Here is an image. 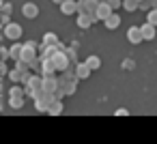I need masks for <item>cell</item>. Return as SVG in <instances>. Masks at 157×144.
Here are the masks:
<instances>
[{
	"instance_id": "52a82bcc",
	"label": "cell",
	"mask_w": 157,
	"mask_h": 144,
	"mask_svg": "<svg viewBox=\"0 0 157 144\" xmlns=\"http://www.w3.org/2000/svg\"><path fill=\"white\" fill-rule=\"evenodd\" d=\"M142 35H144V41H153L155 37H157V26H153V24H148V22H144L142 26Z\"/></svg>"
},
{
	"instance_id": "4fadbf2b",
	"label": "cell",
	"mask_w": 157,
	"mask_h": 144,
	"mask_svg": "<svg viewBox=\"0 0 157 144\" xmlns=\"http://www.w3.org/2000/svg\"><path fill=\"white\" fill-rule=\"evenodd\" d=\"M103 24H105V28H108V30H116V28L121 26V17H118L116 13H112V17H108Z\"/></svg>"
},
{
	"instance_id": "e0dca14e",
	"label": "cell",
	"mask_w": 157,
	"mask_h": 144,
	"mask_svg": "<svg viewBox=\"0 0 157 144\" xmlns=\"http://www.w3.org/2000/svg\"><path fill=\"white\" fill-rule=\"evenodd\" d=\"M24 103H26V97H9V108H13V110L24 108Z\"/></svg>"
},
{
	"instance_id": "2e32d148",
	"label": "cell",
	"mask_w": 157,
	"mask_h": 144,
	"mask_svg": "<svg viewBox=\"0 0 157 144\" xmlns=\"http://www.w3.org/2000/svg\"><path fill=\"white\" fill-rule=\"evenodd\" d=\"M84 63L88 65V69H90V71H97V69L101 67V58H99V56H88Z\"/></svg>"
},
{
	"instance_id": "603a6c76",
	"label": "cell",
	"mask_w": 157,
	"mask_h": 144,
	"mask_svg": "<svg viewBox=\"0 0 157 144\" xmlns=\"http://www.w3.org/2000/svg\"><path fill=\"white\" fill-rule=\"evenodd\" d=\"M0 56H2V60L7 63V60L11 58V50H7V47H2V50H0Z\"/></svg>"
},
{
	"instance_id": "5b68a950",
	"label": "cell",
	"mask_w": 157,
	"mask_h": 144,
	"mask_svg": "<svg viewBox=\"0 0 157 144\" xmlns=\"http://www.w3.org/2000/svg\"><path fill=\"white\" fill-rule=\"evenodd\" d=\"M22 15L28 17V20H35V17L39 15V7H37L35 2H24V7H22Z\"/></svg>"
},
{
	"instance_id": "8992f818",
	"label": "cell",
	"mask_w": 157,
	"mask_h": 144,
	"mask_svg": "<svg viewBox=\"0 0 157 144\" xmlns=\"http://www.w3.org/2000/svg\"><path fill=\"white\" fill-rule=\"evenodd\" d=\"M112 13H114V9H112L108 2H101L99 9H97V20H99V22H105L108 17H112Z\"/></svg>"
},
{
	"instance_id": "484cf974",
	"label": "cell",
	"mask_w": 157,
	"mask_h": 144,
	"mask_svg": "<svg viewBox=\"0 0 157 144\" xmlns=\"http://www.w3.org/2000/svg\"><path fill=\"white\" fill-rule=\"evenodd\" d=\"M114 114H116V116H129V110H125V108H118Z\"/></svg>"
},
{
	"instance_id": "d6986e66",
	"label": "cell",
	"mask_w": 157,
	"mask_h": 144,
	"mask_svg": "<svg viewBox=\"0 0 157 144\" xmlns=\"http://www.w3.org/2000/svg\"><path fill=\"white\" fill-rule=\"evenodd\" d=\"M123 9H125L127 13H131V11L140 9V2H136V0H123Z\"/></svg>"
},
{
	"instance_id": "3957f363",
	"label": "cell",
	"mask_w": 157,
	"mask_h": 144,
	"mask_svg": "<svg viewBox=\"0 0 157 144\" xmlns=\"http://www.w3.org/2000/svg\"><path fill=\"white\" fill-rule=\"evenodd\" d=\"M52 60H54V65H56V71H60V73H65V71L71 67V60L67 58V54H65V52H58Z\"/></svg>"
},
{
	"instance_id": "7402d4cb",
	"label": "cell",
	"mask_w": 157,
	"mask_h": 144,
	"mask_svg": "<svg viewBox=\"0 0 157 144\" xmlns=\"http://www.w3.org/2000/svg\"><path fill=\"white\" fill-rule=\"evenodd\" d=\"M0 11H2V15H11V11H13V5H11V2H2Z\"/></svg>"
},
{
	"instance_id": "7a4b0ae2",
	"label": "cell",
	"mask_w": 157,
	"mask_h": 144,
	"mask_svg": "<svg viewBox=\"0 0 157 144\" xmlns=\"http://www.w3.org/2000/svg\"><path fill=\"white\" fill-rule=\"evenodd\" d=\"M22 32H24V30H22V26H20V24H15V22H11L9 26H5V28H2V35H5V39H7V41H20V39H22Z\"/></svg>"
},
{
	"instance_id": "4316f807",
	"label": "cell",
	"mask_w": 157,
	"mask_h": 144,
	"mask_svg": "<svg viewBox=\"0 0 157 144\" xmlns=\"http://www.w3.org/2000/svg\"><path fill=\"white\" fill-rule=\"evenodd\" d=\"M123 69H133V63H131V60H125V63H123Z\"/></svg>"
},
{
	"instance_id": "4dcf8cb0",
	"label": "cell",
	"mask_w": 157,
	"mask_h": 144,
	"mask_svg": "<svg viewBox=\"0 0 157 144\" xmlns=\"http://www.w3.org/2000/svg\"><path fill=\"white\" fill-rule=\"evenodd\" d=\"M136 2H142V0H136Z\"/></svg>"
},
{
	"instance_id": "d4e9b609",
	"label": "cell",
	"mask_w": 157,
	"mask_h": 144,
	"mask_svg": "<svg viewBox=\"0 0 157 144\" xmlns=\"http://www.w3.org/2000/svg\"><path fill=\"white\" fill-rule=\"evenodd\" d=\"M108 5L112 9H118V7H123V0H108Z\"/></svg>"
},
{
	"instance_id": "f546056e",
	"label": "cell",
	"mask_w": 157,
	"mask_h": 144,
	"mask_svg": "<svg viewBox=\"0 0 157 144\" xmlns=\"http://www.w3.org/2000/svg\"><path fill=\"white\" fill-rule=\"evenodd\" d=\"M78 2H84V0H78Z\"/></svg>"
},
{
	"instance_id": "ba28073f",
	"label": "cell",
	"mask_w": 157,
	"mask_h": 144,
	"mask_svg": "<svg viewBox=\"0 0 157 144\" xmlns=\"http://www.w3.org/2000/svg\"><path fill=\"white\" fill-rule=\"evenodd\" d=\"M88 75H93V71L88 69L86 63H75V78L78 80H86Z\"/></svg>"
},
{
	"instance_id": "83f0119b",
	"label": "cell",
	"mask_w": 157,
	"mask_h": 144,
	"mask_svg": "<svg viewBox=\"0 0 157 144\" xmlns=\"http://www.w3.org/2000/svg\"><path fill=\"white\" fill-rule=\"evenodd\" d=\"M54 2H56V5L60 7V5H65V2H67V0H54Z\"/></svg>"
},
{
	"instance_id": "6da1fadb",
	"label": "cell",
	"mask_w": 157,
	"mask_h": 144,
	"mask_svg": "<svg viewBox=\"0 0 157 144\" xmlns=\"http://www.w3.org/2000/svg\"><path fill=\"white\" fill-rule=\"evenodd\" d=\"M54 99H56V97H54L52 93H45V90H41V93L35 97V108H37L39 112H48Z\"/></svg>"
},
{
	"instance_id": "5bb4252c",
	"label": "cell",
	"mask_w": 157,
	"mask_h": 144,
	"mask_svg": "<svg viewBox=\"0 0 157 144\" xmlns=\"http://www.w3.org/2000/svg\"><path fill=\"white\" fill-rule=\"evenodd\" d=\"M41 45H58V35L54 32H45L41 39Z\"/></svg>"
},
{
	"instance_id": "8fae6325",
	"label": "cell",
	"mask_w": 157,
	"mask_h": 144,
	"mask_svg": "<svg viewBox=\"0 0 157 144\" xmlns=\"http://www.w3.org/2000/svg\"><path fill=\"white\" fill-rule=\"evenodd\" d=\"M60 11H63L65 15H73V13H78V0H67L65 5H60Z\"/></svg>"
},
{
	"instance_id": "cb8c5ba5",
	"label": "cell",
	"mask_w": 157,
	"mask_h": 144,
	"mask_svg": "<svg viewBox=\"0 0 157 144\" xmlns=\"http://www.w3.org/2000/svg\"><path fill=\"white\" fill-rule=\"evenodd\" d=\"M65 54H67V58L73 63L75 60V47H69V50H65Z\"/></svg>"
},
{
	"instance_id": "9c48e42d",
	"label": "cell",
	"mask_w": 157,
	"mask_h": 144,
	"mask_svg": "<svg viewBox=\"0 0 157 144\" xmlns=\"http://www.w3.org/2000/svg\"><path fill=\"white\" fill-rule=\"evenodd\" d=\"M58 88H60V82H58L56 78H43V90H45V93H52V95H54Z\"/></svg>"
},
{
	"instance_id": "ac0fdd59",
	"label": "cell",
	"mask_w": 157,
	"mask_h": 144,
	"mask_svg": "<svg viewBox=\"0 0 157 144\" xmlns=\"http://www.w3.org/2000/svg\"><path fill=\"white\" fill-rule=\"evenodd\" d=\"M7 78H9L11 82H15V84H22V78H24V73H22L20 69H11Z\"/></svg>"
},
{
	"instance_id": "7c38bea8",
	"label": "cell",
	"mask_w": 157,
	"mask_h": 144,
	"mask_svg": "<svg viewBox=\"0 0 157 144\" xmlns=\"http://www.w3.org/2000/svg\"><path fill=\"white\" fill-rule=\"evenodd\" d=\"M63 110H65L63 101H60V99H54V101H52V105H50V110H48V114H52V116H58V114H63Z\"/></svg>"
},
{
	"instance_id": "ffe728a7",
	"label": "cell",
	"mask_w": 157,
	"mask_h": 144,
	"mask_svg": "<svg viewBox=\"0 0 157 144\" xmlns=\"http://www.w3.org/2000/svg\"><path fill=\"white\" fill-rule=\"evenodd\" d=\"M9 97H26V88H22V86H13L11 90H9Z\"/></svg>"
},
{
	"instance_id": "30bf717a",
	"label": "cell",
	"mask_w": 157,
	"mask_h": 144,
	"mask_svg": "<svg viewBox=\"0 0 157 144\" xmlns=\"http://www.w3.org/2000/svg\"><path fill=\"white\" fill-rule=\"evenodd\" d=\"M56 65H54V60L52 58H48V60H43V78H56Z\"/></svg>"
},
{
	"instance_id": "9a60e30c",
	"label": "cell",
	"mask_w": 157,
	"mask_h": 144,
	"mask_svg": "<svg viewBox=\"0 0 157 144\" xmlns=\"http://www.w3.org/2000/svg\"><path fill=\"white\" fill-rule=\"evenodd\" d=\"M9 50H11V58L13 60H22V52H24V45L22 43H13Z\"/></svg>"
},
{
	"instance_id": "277c9868",
	"label": "cell",
	"mask_w": 157,
	"mask_h": 144,
	"mask_svg": "<svg viewBox=\"0 0 157 144\" xmlns=\"http://www.w3.org/2000/svg\"><path fill=\"white\" fill-rule=\"evenodd\" d=\"M127 41H129V43H133V45H138V43H142V41H144V35H142V28H140V26H131V28L127 30Z\"/></svg>"
},
{
	"instance_id": "44dd1931",
	"label": "cell",
	"mask_w": 157,
	"mask_h": 144,
	"mask_svg": "<svg viewBox=\"0 0 157 144\" xmlns=\"http://www.w3.org/2000/svg\"><path fill=\"white\" fill-rule=\"evenodd\" d=\"M146 22L153 24V26H157V9H153V11L146 13Z\"/></svg>"
},
{
	"instance_id": "f1b7e54d",
	"label": "cell",
	"mask_w": 157,
	"mask_h": 144,
	"mask_svg": "<svg viewBox=\"0 0 157 144\" xmlns=\"http://www.w3.org/2000/svg\"><path fill=\"white\" fill-rule=\"evenodd\" d=\"M153 5H155V9H157V0H153Z\"/></svg>"
}]
</instances>
